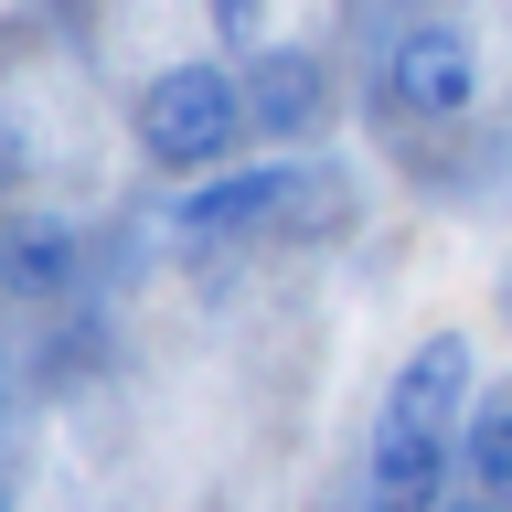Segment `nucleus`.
I'll use <instances>...</instances> for the list:
<instances>
[{
  "label": "nucleus",
  "instance_id": "obj_10",
  "mask_svg": "<svg viewBox=\"0 0 512 512\" xmlns=\"http://www.w3.org/2000/svg\"><path fill=\"white\" fill-rule=\"evenodd\" d=\"M203 22H214L224 54H256L267 43V0H203Z\"/></svg>",
  "mask_w": 512,
  "mask_h": 512
},
{
  "label": "nucleus",
  "instance_id": "obj_4",
  "mask_svg": "<svg viewBox=\"0 0 512 512\" xmlns=\"http://www.w3.org/2000/svg\"><path fill=\"white\" fill-rule=\"evenodd\" d=\"M235 75H246V139H320L331 107H342L320 43H256Z\"/></svg>",
  "mask_w": 512,
  "mask_h": 512
},
{
  "label": "nucleus",
  "instance_id": "obj_3",
  "mask_svg": "<svg viewBox=\"0 0 512 512\" xmlns=\"http://www.w3.org/2000/svg\"><path fill=\"white\" fill-rule=\"evenodd\" d=\"M288 192H299V160H224L203 182H182L160 203V235L182 256H224V246H256V235H278Z\"/></svg>",
  "mask_w": 512,
  "mask_h": 512
},
{
  "label": "nucleus",
  "instance_id": "obj_11",
  "mask_svg": "<svg viewBox=\"0 0 512 512\" xmlns=\"http://www.w3.org/2000/svg\"><path fill=\"white\" fill-rule=\"evenodd\" d=\"M32 182V139H22V118L0 107V192H22Z\"/></svg>",
  "mask_w": 512,
  "mask_h": 512
},
{
  "label": "nucleus",
  "instance_id": "obj_13",
  "mask_svg": "<svg viewBox=\"0 0 512 512\" xmlns=\"http://www.w3.org/2000/svg\"><path fill=\"white\" fill-rule=\"evenodd\" d=\"M502 331H512V267H502Z\"/></svg>",
  "mask_w": 512,
  "mask_h": 512
},
{
  "label": "nucleus",
  "instance_id": "obj_14",
  "mask_svg": "<svg viewBox=\"0 0 512 512\" xmlns=\"http://www.w3.org/2000/svg\"><path fill=\"white\" fill-rule=\"evenodd\" d=\"M0 512H11V480H0Z\"/></svg>",
  "mask_w": 512,
  "mask_h": 512
},
{
  "label": "nucleus",
  "instance_id": "obj_6",
  "mask_svg": "<svg viewBox=\"0 0 512 512\" xmlns=\"http://www.w3.org/2000/svg\"><path fill=\"white\" fill-rule=\"evenodd\" d=\"M86 288V235L64 214H11L0 224V299L11 310H64Z\"/></svg>",
  "mask_w": 512,
  "mask_h": 512
},
{
  "label": "nucleus",
  "instance_id": "obj_9",
  "mask_svg": "<svg viewBox=\"0 0 512 512\" xmlns=\"http://www.w3.org/2000/svg\"><path fill=\"white\" fill-rule=\"evenodd\" d=\"M352 224V171H299V192H288V214H278V235H342Z\"/></svg>",
  "mask_w": 512,
  "mask_h": 512
},
{
  "label": "nucleus",
  "instance_id": "obj_7",
  "mask_svg": "<svg viewBox=\"0 0 512 512\" xmlns=\"http://www.w3.org/2000/svg\"><path fill=\"white\" fill-rule=\"evenodd\" d=\"M480 352H470V331H427V342L395 363V384H384V416L395 427H438V438H459V416H470V395H480Z\"/></svg>",
  "mask_w": 512,
  "mask_h": 512
},
{
  "label": "nucleus",
  "instance_id": "obj_2",
  "mask_svg": "<svg viewBox=\"0 0 512 512\" xmlns=\"http://www.w3.org/2000/svg\"><path fill=\"white\" fill-rule=\"evenodd\" d=\"M374 107L395 128H459L480 107V43L438 11H406L374 54Z\"/></svg>",
  "mask_w": 512,
  "mask_h": 512
},
{
  "label": "nucleus",
  "instance_id": "obj_8",
  "mask_svg": "<svg viewBox=\"0 0 512 512\" xmlns=\"http://www.w3.org/2000/svg\"><path fill=\"white\" fill-rule=\"evenodd\" d=\"M459 491L512 512V384L502 395H470V416H459Z\"/></svg>",
  "mask_w": 512,
  "mask_h": 512
},
{
  "label": "nucleus",
  "instance_id": "obj_1",
  "mask_svg": "<svg viewBox=\"0 0 512 512\" xmlns=\"http://www.w3.org/2000/svg\"><path fill=\"white\" fill-rule=\"evenodd\" d=\"M128 139H139V160H150L160 182H203V171H224V160L246 150V75H235L224 54L160 64L150 86L128 96Z\"/></svg>",
  "mask_w": 512,
  "mask_h": 512
},
{
  "label": "nucleus",
  "instance_id": "obj_12",
  "mask_svg": "<svg viewBox=\"0 0 512 512\" xmlns=\"http://www.w3.org/2000/svg\"><path fill=\"white\" fill-rule=\"evenodd\" d=\"M438 512H502V502H480V491H448V502Z\"/></svg>",
  "mask_w": 512,
  "mask_h": 512
},
{
  "label": "nucleus",
  "instance_id": "obj_5",
  "mask_svg": "<svg viewBox=\"0 0 512 512\" xmlns=\"http://www.w3.org/2000/svg\"><path fill=\"white\" fill-rule=\"evenodd\" d=\"M448 480H459V438L374 416V459H363V512H438V502H448Z\"/></svg>",
  "mask_w": 512,
  "mask_h": 512
}]
</instances>
